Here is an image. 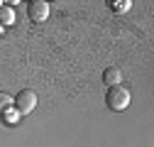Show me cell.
Wrapping results in <instances>:
<instances>
[{"mask_svg":"<svg viewBox=\"0 0 154 147\" xmlns=\"http://www.w3.org/2000/svg\"><path fill=\"white\" fill-rule=\"evenodd\" d=\"M15 22V10L10 5H0V27H10Z\"/></svg>","mask_w":154,"mask_h":147,"instance_id":"5","label":"cell"},{"mask_svg":"<svg viewBox=\"0 0 154 147\" xmlns=\"http://www.w3.org/2000/svg\"><path fill=\"white\" fill-rule=\"evenodd\" d=\"M0 118H3V123H8V125H17L20 113H17L15 108H8V110H3V113H0Z\"/></svg>","mask_w":154,"mask_h":147,"instance_id":"6","label":"cell"},{"mask_svg":"<svg viewBox=\"0 0 154 147\" xmlns=\"http://www.w3.org/2000/svg\"><path fill=\"white\" fill-rule=\"evenodd\" d=\"M0 30H3V27H0Z\"/></svg>","mask_w":154,"mask_h":147,"instance_id":"9","label":"cell"},{"mask_svg":"<svg viewBox=\"0 0 154 147\" xmlns=\"http://www.w3.org/2000/svg\"><path fill=\"white\" fill-rule=\"evenodd\" d=\"M105 103L110 110H125L130 105V91L125 86H110L108 88V93H105Z\"/></svg>","mask_w":154,"mask_h":147,"instance_id":"1","label":"cell"},{"mask_svg":"<svg viewBox=\"0 0 154 147\" xmlns=\"http://www.w3.org/2000/svg\"><path fill=\"white\" fill-rule=\"evenodd\" d=\"M108 5H110L112 12H127L132 3H130V0H108Z\"/></svg>","mask_w":154,"mask_h":147,"instance_id":"7","label":"cell"},{"mask_svg":"<svg viewBox=\"0 0 154 147\" xmlns=\"http://www.w3.org/2000/svg\"><path fill=\"white\" fill-rule=\"evenodd\" d=\"M12 108L20 113V118H22V115H29L32 110L37 108V93L29 91V88H22L20 93L12 98Z\"/></svg>","mask_w":154,"mask_h":147,"instance_id":"2","label":"cell"},{"mask_svg":"<svg viewBox=\"0 0 154 147\" xmlns=\"http://www.w3.org/2000/svg\"><path fill=\"white\" fill-rule=\"evenodd\" d=\"M27 15L32 22H44L49 17V3L47 0H32V3H27Z\"/></svg>","mask_w":154,"mask_h":147,"instance_id":"3","label":"cell"},{"mask_svg":"<svg viewBox=\"0 0 154 147\" xmlns=\"http://www.w3.org/2000/svg\"><path fill=\"white\" fill-rule=\"evenodd\" d=\"M8 108H12V96L0 93V113H3V110H8Z\"/></svg>","mask_w":154,"mask_h":147,"instance_id":"8","label":"cell"},{"mask_svg":"<svg viewBox=\"0 0 154 147\" xmlns=\"http://www.w3.org/2000/svg\"><path fill=\"white\" fill-rule=\"evenodd\" d=\"M103 83H108V86H120V83H122V71H120L118 66H108V69L103 71Z\"/></svg>","mask_w":154,"mask_h":147,"instance_id":"4","label":"cell"}]
</instances>
